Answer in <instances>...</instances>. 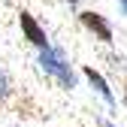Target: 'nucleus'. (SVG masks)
<instances>
[{"label": "nucleus", "instance_id": "9", "mask_svg": "<svg viewBox=\"0 0 127 127\" xmlns=\"http://www.w3.org/2000/svg\"><path fill=\"white\" fill-rule=\"evenodd\" d=\"M124 106H127V97H124Z\"/></svg>", "mask_w": 127, "mask_h": 127}, {"label": "nucleus", "instance_id": "3", "mask_svg": "<svg viewBox=\"0 0 127 127\" xmlns=\"http://www.w3.org/2000/svg\"><path fill=\"white\" fill-rule=\"evenodd\" d=\"M79 21H82V24H85L91 33L100 39V42H112V27H109V21L103 18L100 12L88 9V12H82V15H79Z\"/></svg>", "mask_w": 127, "mask_h": 127}, {"label": "nucleus", "instance_id": "5", "mask_svg": "<svg viewBox=\"0 0 127 127\" xmlns=\"http://www.w3.org/2000/svg\"><path fill=\"white\" fill-rule=\"evenodd\" d=\"M9 91H12L9 76H6V70H3V67H0V100H6V97H9Z\"/></svg>", "mask_w": 127, "mask_h": 127}, {"label": "nucleus", "instance_id": "4", "mask_svg": "<svg viewBox=\"0 0 127 127\" xmlns=\"http://www.w3.org/2000/svg\"><path fill=\"white\" fill-rule=\"evenodd\" d=\"M82 73H85V79L91 82V88L97 91V94H100V97H103L109 106H115V94H112V88H109V82H106V79H103L97 70H94V67H85Z\"/></svg>", "mask_w": 127, "mask_h": 127}, {"label": "nucleus", "instance_id": "8", "mask_svg": "<svg viewBox=\"0 0 127 127\" xmlns=\"http://www.w3.org/2000/svg\"><path fill=\"white\" fill-rule=\"evenodd\" d=\"M64 3H79V0H64Z\"/></svg>", "mask_w": 127, "mask_h": 127}, {"label": "nucleus", "instance_id": "6", "mask_svg": "<svg viewBox=\"0 0 127 127\" xmlns=\"http://www.w3.org/2000/svg\"><path fill=\"white\" fill-rule=\"evenodd\" d=\"M100 127H115V124L112 121H100Z\"/></svg>", "mask_w": 127, "mask_h": 127}, {"label": "nucleus", "instance_id": "2", "mask_svg": "<svg viewBox=\"0 0 127 127\" xmlns=\"http://www.w3.org/2000/svg\"><path fill=\"white\" fill-rule=\"evenodd\" d=\"M18 24H21V33H24V39H27L30 45H36L39 52L49 49V36H45V30L36 24V18H33L30 12H18Z\"/></svg>", "mask_w": 127, "mask_h": 127}, {"label": "nucleus", "instance_id": "1", "mask_svg": "<svg viewBox=\"0 0 127 127\" xmlns=\"http://www.w3.org/2000/svg\"><path fill=\"white\" fill-rule=\"evenodd\" d=\"M39 67L49 73L52 79H58L61 82V88H76V76H73V70H70V64L64 61V55L58 52V49H42L39 52Z\"/></svg>", "mask_w": 127, "mask_h": 127}, {"label": "nucleus", "instance_id": "7", "mask_svg": "<svg viewBox=\"0 0 127 127\" xmlns=\"http://www.w3.org/2000/svg\"><path fill=\"white\" fill-rule=\"evenodd\" d=\"M121 9H124V12H127V0H121Z\"/></svg>", "mask_w": 127, "mask_h": 127}]
</instances>
